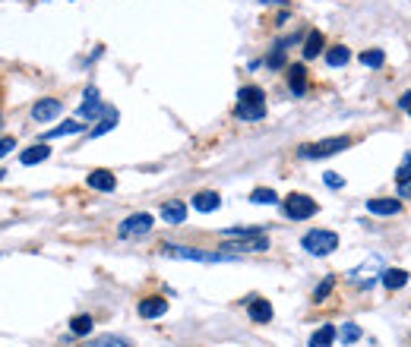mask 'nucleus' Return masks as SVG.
<instances>
[{"mask_svg": "<svg viewBox=\"0 0 411 347\" xmlns=\"http://www.w3.org/2000/svg\"><path fill=\"white\" fill-rule=\"evenodd\" d=\"M234 114L240 120L253 123V120H263L266 117V92L260 86H244L238 92V105H234Z\"/></svg>", "mask_w": 411, "mask_h": 347, "instance_id": "obj_1", "label": "nucleus"}, {"mask_svg": "<svg viewBox=\"0 0 411 347\" xmlns=\"http://www.w3.org/2000/svg\"><path fill=\"white\" fill-rule=\"evenodd\" d=\"M355 143L351 136H329V139H320V143H307L298 149V158L304 161H317V158H329V155H339L342 149Z\"/></svg>", "mask_w": 411, "mask_h": 347, "instance_id": "obj_2", "label": "nucleus"}, {"mask_svg": "<svg viewBox=\"0 0 411 347\" xmlns=\"http://www.w3.org/2000/svg\"><path fill=\"white\" fill-rule=\"evenodd\" d=\"M300 247L307 249L310 256H329L339 249V234L335 231H323V227H313L300 237Z\"/></svg>", "mask_w": 411, "mask_h": 347, "instance_id": "obj_3", "label": "nucleus"}, {"mask_svg": "<svg viewBox=\"0 0 411 347\" xmlns=\"http://www.w3.org/2000/svg\"><path fill=\"white\" fill-rule=\"evenodd\" d=\"M161 256H171V259H193V262H231L234 256L228 253H203L196 247H178V243H165Z\"/></svg>", "mask_w": 411, "mask_h": 347, "instance_id": "obj_4", "label": "nucleus"}, {"mask_svg": "<svg viewBox=\"0 0 411 347\" xmlns=\"http://www.w3.org/2000/svg\"><path fill=\"white\" fill-rule=\"evenodd\" d=\"M282 212L291 221H307V218L317 215L320 205H317V199H310V196H304V193H291V196H285Z\"/></svg>", "mask_w": 411, "mask_h": 347, "instance_id": "obj_5", "label": "nucleus"}, {"mask_svg": "<svg viewBox=\"0 0 411 347\" xmlns=\"http://www.w3.org/2000/svg\"><path fill=\"white\" fill-rule=\"evenodd\" d=\"M149 231H152V215H149V212H136V215L123 218V221H121V227H117V234H121L123 240H130V237H143V234H149Z\"/></svg>", "mask_w": 411, "mask_h": 347, "instance_id": "obj_6", "label": "nucleus"}, {"mask_svg": "<svg viewBox=\"0 0 411 347\" xmlns=\"http://www.w3.org/2000/svg\"><path fill=\"white\" fill-rule=\"evenodd\" d=\"M105 108L108 105H101V95H98V88L89 86L86 88V95H83V105H79V120H101L105 117Z\"/></svg>", "mask_w": 411, "mask_h": 347, "instance_id": "obj_7", "label": "nucleus"}, {"mask_svg": "<svg viewBox=\"0 0 411 347\" xmlns=\"http://www.w3.org/2000/svg\"><path fill=\"white\" fill-rule=\"evenodd\" d=\"M380 269H383V259H380V256H373V259H367L364 265L351 269L348 278H351V281H355L357 287H361V291H370V287H373V275H377Z\"/></svg>", "mask_w": 411, "mask_h": 347, "instance_id": "obj_8", "label": "nucleus"}, {"mask_svg": "<svg viewBox=\"0 0 411 347\" xmlns=\"http://www.w3.org/2000/svg\"><path fill=\"white\" fill-rule=\"evenodd\" d=\"M222 249H228V256H234V253H266L269 240H266V234H256V237H238V240H228Z\"/></svg>", "mask_w": 411, "mask_h": 347, "instance_id": "obj_9", "label": "nucleus"}, {"mask_svg": "<svg viewBox=\"0 0 411 347\" xmlns=\"http://www.w3.org/2000/svg\"><path fill=\"white\" fill-rule=\"evenodd\" d=\"M61 110H64L61 98H39L32 105V120L35 123H51L54 117H61Z\"/></svg>", "mask_w": 411, "mask_h": 347, "instance_id": "obj_10", "label": "nucleus"}, {"mask_svg": "<svg viewBox=\"0 0 411 347\" xmlns=\"http://www.w3.org/2000/svg\"><path fill=\"white\" fill-rule=\"evenodd\" d=\"M367 212H370V215L389 218V215H399L402 202H399V199H389V196H377V199H367Z\"/></svg>", "mask_w": 411, "mask_h": 347, "instance_id": "obj_11", "label": "nucleus"}, {"mask_svg": "<svg viewBox=\"0 0 411 347\" xmlns=\"http://www.w3.org/2000/svg\"><path fill=\"white\" fill-rule=\"evenodd\" d=\"M86 183H89V190H98V193H114L117 177L111 171H105V167H95V171L86 177Z\"/></svg>", "mask_w": 411, "mask_h": 347, "instance_id": "obj_12", "label": "nucleus"}, {"mask_svg": "<svg viewBox=\"0 0 411 347\" xmlns=\"http://www.w3.org/2000/svg\"><path fill=\"white\" fill-rule=\"evenodd\" d=\"M161 221H165V224H183V221H187V202L168 199V202L161 205Z\"/></svg>", "mask_w": 411, "mask_h": 347, "instance_id": "obj_13", "label": "nucleus"}, {"mask_svg": "<svg viewBox=\"0 0 411 347\" xmlns=\"http://www.w3.org/2000/svg\"><path fill=\"white\" fill-rule=\"evenodd\" d=\"M136 313L143 316V319H158V316L168 313V300L165 297H143L136 306Z\"/></svg>", "mask_w": 411, "mask_h": 347, "instance_id": "obj_14", "label": "nucleus"}, {"mask_svg": "<svg viewBox=\"0 0 411 347\" xmlns=\"http://www.w3.org/2000/svg\"><path fill=\"white\" fill-rule=\"evenodd\" d=\"M247 316H250V322H256V326H266V322L273 319V304L263 297H253L250 304H247Z\"/></svg>", "mask_w": 411, "mask_h": 347, "instance_id": "obj_15", "label": "nucleus"}, {"mask_svg": "<svg viewBox=\"0 0 411 347\" xmlns=\"http://www.w3.org/2000/svg\"><path fill=\"white\" fill-rule=\"evenodd\" d=\"M323 51H326V38H323L320 29H310L304 38V61H317Z\"/></svg>", "mask_w": 411, "mask_h": 347, "instance_id": "obj_16", "label": "nucleus"}, {"mask_svg": "<svg viewBox=\"0 0 411 347\" xmlns=\"http://www.w3.org/2000/svg\"><path fill=\"white\" fill-rule=\"evenodd\" d=\"M288 88H291V95H295V98H300V95L307 92V70H304V63H291L288 66Z\"/></svg>", "mask_w": 411, "mask_h": 347, "instance_id": "obj_17", "label": "nucleus"}, {"mask_svg": "<svg viewBox=\"0 0 411 347\" xmlns=\"http://www.w3.org/2000/svg\"><path fill=\"white\" fill-rule=\"evenodd\" d=\"M218 205H222V196L212 193V190H203V193L193 196V209L196 212H206V215H209V212H215Z\"/></svg>", "mask_w": 411, "mask_h": 347, "instance_id": "obj_18", "label": "nucleus"}, {"mask_svg": "<svg viewBox=\"0 0 411 347\" xmlns=\"http://www.w3.org/2000/svg\"><path fill=\"white\" fill-rule=\"evenodd\" d=\"M51 158V149L45 143H39V145H32V149H26L23 155H19V161H23L26 167H32V165H41V161H48Z\"/></svg>", "mask_w": 411, "mask_h": 347, "instance_id": "obj_19", "label": "nucleus"}, {"mask_svg": "<svg viewBox=\"0 0 411 347\" xmlns=\"http://www.w3.org/2000/svg\"><path fill=\"white\" fill-rule=\"evenodd\" d=\"M405 284H408L405 269H383V287L386 291H402Z\"/></svg>", "mask_w": 411, "mask_h": 347, "instance_id": "obj_20", "label": "nucleus"}, {"mask_svg": "<svg viewBox=\"0 0 411 347\" xmlns=\"http://www.w3.org/2000/svg\"><path fill=\"white\" fill-rule=\"evenodd\" d=\"M83 130H86V123H83V120H67V123H61V127L48 130V133H45V139H61V136H76V133H83Z\"/></svg>", "mask_w": 411, "mask_h": 347, "instance_id": "obj_21", "label": "nucleus"}, {"mask_svg": "<svg viewBox=\"0 0 411 347\" xmlns=\"http://www.w3.org/2000/svg\"><path fill=\"white\" fill-rule=\"evenodd\" d=\"M335 335H339V331H335L333 326H320V328L310 335V344H307V347H333Z\"/></svg>", "mask_w": 411, "mask_h": 347, "instance_id": "obj_22", "label": "nucleus"}, {"mask_svg": "<svg viewBox=\"0 0 411 347\" xmlns=\"http://www.w3.org/2000/svg\"><path fill=\"white\" fill-rule=\"evenodd\" d=\"M351 61V51L345 48V44H333V48H326V63L329 66H345Z\"/></svg>", "mask_w": 411, "mask_h": 347, "instance_id": "obj_23", "label": "nucleus"}, {"mask_svg": "<svg viewBox=\"0 0 411 347\" xmlns=\"http://www.w3.org/2000/svg\"><path fill=\"white\" fill-rule=\"evenodd\" d=\"M114 127H117V110H114V108H105V117H101L98 127L92 130V139H95V136H105V133L114 130Z\"/></svg>", "mask_w": 411, "mask_h": 347, "instance_id": "obj_24", "label": "nucleus"}, {"mask_svg": "<svg viewBox=\"0 0 411 347\" xmlns=\"http://www.w3.org/2000/svg\"><path fill=\"white\" fill-rule=\"evenodd\" d=\"M250 202H256V205H275L278 196H275V190H269V187H256L253 193H250Z\"/></svg>", "mask_w": 411, "mask_h": 347, "instance_id": "obj_25", "label": "nucleus"}, {"mask_svg": "<svg viewBox=\"0 0 411 347\" xmlns=\"http://www.w3.org/2000/svg\"><path fill=\"white\" fill-rule=\"evenodd\" d=\"M92 326H95L92 316H73V319H70V331H73V335H79V338L89 335Z\"/></svg>", "mask_w": 411, "mask_h": 347, "instance_id": "obj_26", "label": "nucleus"}, {"mask_svg": "<svg viewBox=\"0 0 411 347\" xmlns=\"http://www.w3.org/2000/svg\"><path fill=\"white\" fill-rule=\"evenodd\" d=\"M339 341H342V344L361 341V326H355V322H345V326L339 328Z\"/></svg>", "mask_w": 411, "mask_h": 347, "instance_id": "obj_27", "label": "nucleus"}, {"mask_svg": "<svg viewBox=\"0 0 411 347\" xmlns=\"http://www.w3.org/2000/svg\"><path fill=\"white\" fill-rule=\"evenodd\" d=\"M83 347H130V344L117 335H101V338H92V341L83 344Z\"/></svg>", "mask_w": 411, "mask_h": 347, "instance_id": "obj_28", "label": "nucleus"}, {"mask_svg": "<svg viewBox=\"0 0 411 347\" xmlns=\"http://www.w3.org/2000/svg\"><path fill=\"white\" fill-rule=\"evenodd\" d=\"M361 63H364V66H373V70H377V66L386 63V54H383L380 48H370V51H364V54H361Z\"/></svg>", "mask_w": 411, "mask_h": 347, "instance_id": "obj_29", "label": "nucleus"}, {"mask_svg": "<svg viewBox=\"0 0 411 347\" xmlns=\"http://www.w3.org/2000/svg\"><path fill=\"white\" fill-rule=\"evenodd\" d=\"M333 287H335V278L326 275V278H323V284H317V291H313V304H323V300L333 294Z\"/></svg>", "mask_w": 411, "mask_h": 347, "instance_id": "obj_30", "label": "nucleus"}, {"mask_svg": "<svg viewBox=\"0 0 411 347\" xmlns=\"http://www.w3.org/2000/svg\"><path fill=\"white\" fill-rule=\"evenodd\" d=\"M10 149H16V139L4 136V139H0V158H4V155H10Z\"/></svg>", "mask_w": 411, "mask_h": 347, "instance_id": "obj_31", "label": "nucleus"}, {"mask_svg": "<svg viewBox=\"0 0 411 347\" xmlns=\"http://www.w3.org/2000/svg\"><path fill=\"white\" fill-rule=\"evenodd\" d=\"M323 180H326V187H333V190H339L342 183H345V180H342V177L335 174V171H326V177H323Z\"/></svg>", "mask_w": 411, "mask_h": 347, "instance_id": "obj_32", "label": "nucleus"}, {"mask_svg": "<svg viewBox=\"0 0 411 347\" xmlns=\"http://www.w3.org/2000/svg\"><path fill=\"white\" fill-rule=\"evenodd\" d=\"M399 199H411V177L399 180Z\"/></svg>", "mask_w": 411, "mask_h": 347, "instance_id": "obj_33", "label": "nucleus"}, {"mask_svg": "<svg viewBox=\"0 0 411 347\" xmlns=\"http://www.w3.org/2000/svg\"><path fill=\"white\" fill-rule=\"evenodd\" d=\"M399 108H405V110L411 108V92H408V95H402V98H399Z\"/></svg>", "mask_w": 411, "mask_h": 347, "instance_id": "obj_34", "label": "nucleus"}, {"mask_svg": "<svg viewBox=\"0 0 411 347\" xmlns=\"http://www.w3.org/2000/svg\"><path fill=\"white\" fill-rule=\"evenodd\" d=\"M260 4H275V6H288V0H260Z\"/></svg>", "mask_w": 411, "mask_h": 347, "instance_id": "obj_35", "label": "nucleus"}, {"mask_svg": "<svg viewBox=\"0 0 411 347\" xmlns=\"http://www.w3.org/2000/svg\"><path fill=\"white\" fill-rule=\"evenodd\" d=\"M0 127H4V117H0Z\"/></svg>", "mask_w": 411, "mask_h": 347, "instance_id": "obj_36", "label": "nucleus"}, {"mask_svg": "<svg viewBox=\"0 0 411 347\" xmlns=\"http://www.w3.org/2000/svg\"><path fill=\"white\" fill-rule=\"evenodd\" d=\"M408 114H411V108H408Z\"/></svg>", "mask_w": 411, "mask_h": 347, "instance_id": "obj_37", "label": "nucleus"}]
</instances>
